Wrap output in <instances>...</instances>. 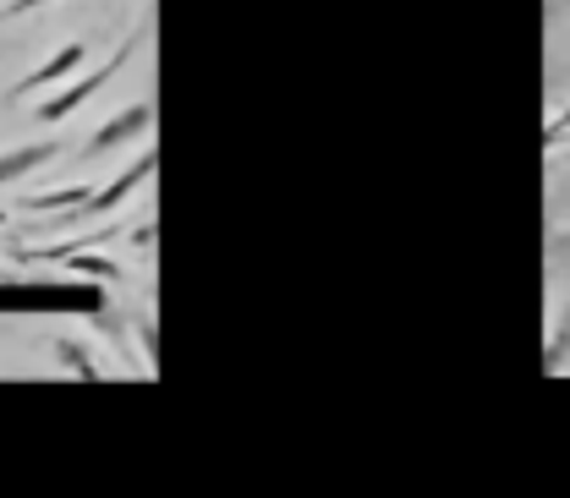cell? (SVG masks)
Listing matches in <instances>:
<instances>
[{"label": "cell", "mask_w": 570, "mask_h": 498, "mask_svg": "<svg viewBox=\"0 0 570 498\" xmlns=\"http://www.w3.org/2000/svg\"><path fill=\"white\" fill-rule=\"evenodd\" d=\"M148 127H154V99H138V104L116 110V116L88 138V159H94V153H110V148H121V142H132V138H148Z\"/></svg>", "instance_id": "cell-3"}, {"label": "cell", "mask_w": 570, "mask_h": 498, "mask_svg": "<svg viewBox=\"0 0 570 498\" xmlns=\"http://www.w3.org/2000/svg\"><path fill=\"white\" fill-rule=\"evenodd\" d=\"M94 198V187H56V192H33L22 209H33V213H61L71 209V203H88Z\"/></svg>", "instance_id": "cell-7"}, {"label": "cell", "mask_w": 570, "mask_h": 498, "mask_svg": "<svg viewBox=\"0 0 570 498\" xmlns=\"http://www.w3.org/2000/svg\"><path fill=\"white\" fill-rule=\"evenodd\" d=\"M154 165H159V153L154 148H142L138 159L116 176V181H105V187H94V198H88V213H110V209H121L138 187H148L154 181Z\"/></svg>", "instance_id": "cell-2"}, {"label": "cell", "mask_w": 570, "mask_h": 498, "mask_svg": "<svg viewBox=\"0 0 570 498\" xmlns=\"http://www.w3.org/2000/svg\"><path fill=\"white\" fill-rule=\"evenodd\" d=\"M39 6H50V0H6V6H0V22H6V17H28V11H39Z\"/></svg>", "instance_id": "cell-8"}, {"label": "cell", "mask_w": 570, "mask_h": 498, "mask_svg": "<svg viewBox=\"0 0 570 498\" xmlns=\"http://www.w3.org/2000/svg\"><path fill=\"white\" fill-rule=\"evenodd\" d=\"M132 247H142V252L154 247V219H142L138 230H132Z\"/></svg>", "instance_id": "cell-9"}, {"label": "cell", "mask_w": 570, "mask_h": 498, "mask_svg": "<svg viewBox=\"0 0 570 498\" xmlns=\"http://www.w3.org/2000/svg\"><path fill=\"white\" fill-rule=\"evenodd\" d=\"M56 153H61V138H33V142L6 148V153H0V187H11V181L33 176V170H39V165H50Z\"/></svg>", "instance_id": "cell-5"}, {"label": "cell", "mask_w": 570, "mask_h": 498, "mask_svg": "<svg viewBox=\"0 0 570 498\" xmlns=\"http://www.w3.org/2000/svg\"><path fill=\"white\" fill-rule=\"evenodd\" d=\"M138 44H142V33H127V39H121V44H116V50H110V56H105L99 67L88 71V77H77V82H67L61 93H50V99L39 104V116H33V121H45V127H50V121H67V116L77 110V104H82V99H94V93H99V88H105V82H110L116 71H121L127 61H132V56H138Z\"/></svg>", "instance_id": "cell-1"}, {"label": "cell", "mask_w": 570, "mask_h": 498, "mask_svg": "<svg viewBox=\"0 0 570 498\" xmlns=\"http://www.w3.org/2000/svg\"><path fill=\"white\" fill-rule=\"evenodd\" d=\"M82 61H88V44H77V39H71V44H61L50 61H39V67L28 71V77L11 88V99H28V93H39V88H56V82H61V77H71Z\"/></svg>", "instance_id": "cell-4"}, {"label": "cell", "mask_w": 570, "mask_h": 498, "mask_svg": "<svg viewBox=\"0 0 570 498\" xmlns=\"http://www.w3.org/2000/svg\"><path fill=\"white\" fill-rule=\"evenodd\" d=\"M56 367H61V372H77V378H88V384L105 372V367L94 361V351H88L82 340H71V335H56Z\"/></svg>", "instance_id": "cell-6"}, {"label": "cell", "mask_w": 570, "mask_h": 498, "mask_svg": "<svg viewBox=\"0 0 570 498\" xmlns=\"http://www.w3.org/2000/svg\"><path fill=\"white\" fill-rule=\"evenodd\" d=\"M560 132H570V110L560 116V121H554V127H549V138H543V142H560Z\"/></svg>", "instance_id": "cell-10"}]
</instances>
